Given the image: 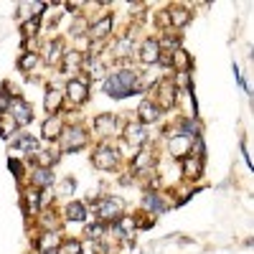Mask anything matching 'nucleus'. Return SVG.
<instances>
[{
	"mask_svg": "<svg viewBox=\"0 0 254 254\" xmlns=\"http://www.w3.org/2000/svg\"><path fill=\"white\" fill-rule=\"evenodd\" d=\"M110 231H107V226L104 224H99V221H94V219H89L87 224H84V239H89L92 244H97V242H102L104 237H107Z\"/></svg>",
	"mask_w": 254,
	"mask_h": 254,
	"instance_id": "29",
	"label": "nucleus"
},
{
	"mask_svg": "<svg viewBox=\"0 0 254 254\" xmlns=\"http://www.w3.org/2000/svg\"><path fill=\"white\" fill-rule=\"evenodd\" d=\"M54 163H59V153H54V150H38L31 155L33 168H51L54 171Z\"/></svg>",
	"mask_w": 254,
	"mask_h": 254,
	"instance_id": "30",
	"label": "nucleus"
},
{
	"mask_svg": "<svg viewBox=\"0 0 254 254\" xmlns=\"http://www.w3.org/2000/svg\"><path fill=\"white\" fill-rule=\"evenodd\" d=\"M8 171L15 176V181H23L26 178V171H23V163L18 158H8Z\"/></svg>",
	"mask_w": 254,
	"mask_h": 254,
	"instance_id": "37",
	"label": "nucleus"
},
{
	"mask_svg": "<svg viewBox=\"0 0 254 254\" xmlns=\"http://www.w3.org/2000/svg\"><path fill=\"white\" fill-rule=\"evenodd\" d=\"M61 130H64V120L59 115H51V117L44 120V125H41V137H44L46 142H56Z\"/></svg>",
	"mask_w": 254,
	"mask_h": 254,
	"instance_id": "23",
	"label": "nucleus"
},
{
	"mask_svg": "<svg viewBox=\"0 0 254 254\" xmlns=\"http://www.w3.org/2000/svg\"><path fill=\"white\" fill-rule=\"evenodd\" d=\"M61 234L59 231H41V234L36 237V242H33V247L38 249V254H46V252H59V247H61Z\"/></svg>",
	"mask_w": 254,
	"mask_h": 254,
	"instance_id": "22",
	"label": "nucleus"
},
{
	"mask_svg": "<svg viewBox=\"0 0 254 254\" xmlns=\"http://www.w3.org/2000/svg\"><path fill=\"white\" fill-rule=\"evenodd\" d=\"M171 66H173L178 74H188V71H190V66H193V59H190L183 49H178V51H173V54H171Z\"/></svg>",
	"mask_w": 254,
	"mask_h": 254,
	"instance_id": "31",
	"label": "nucleus"
},
{
	"mask_svg": "<svg viewBox=\"0 0 254 254\" xmlns=\"http://www.w3.org/2000/svg\"><path fill=\"white\" fill-rule=\"evenodd\" d=\"M44 107L49 115H59V110L64 107V89L59 87H46V97H44Z\"/></svg>",
	"mask_w": 254,
	"mask_h": 254,
	"instance_id": "25",
	"label": "nucleus"
},
{
	"mask_svg": "<svg viewBox=\"0 0 254 254\" xmlns=\"http://www.w3.org/2000/svg\"><path fill=\"white\" fill-rule=\"evenodd\" d=\"M168 20H171V31L186 28L190 23V10L183 8V5H171L168 8Z\"/></svg>",
	"mask_w": 254,
	"mask_h": 254,
	"instance_id": "26",
	"label": "nucleus"
},
{
	"mask_svg": "<svg viewBox=\"0 0 254 254\" xmlns=\"http://www.w3.org/2000/svg\"><path fill=\"white\" fill-rule=\"evenodd\" d=\"M112 28H115V15H112V13H102V15H97L94 20H89V31H87L89 44L102 46L104 41L112 36Z\"/></svg>",
	"mask_w": 254,
	"mask_h": 254,
	"instance_id": "7",
	"label": "nucleus"
},
{
	"mask_svg": "<svg viewBox=\"0 0 254 254\" xmlns=\"http://www.w3.org/2000/svg\"><path fill=\"white\" fill-rule=\"evenodd\" d=\"M107 231H112V234H115L117 239H122V242H130V239L137 234V224H135L132 216L122 214L117 221H112V224L107 226Z\"/></svg>",
	"mask_w": 254,
	"mask_h": 254,
	"instance_id": "16",
	"label": "nucleus"
},
{
	"mask_svg": "<svg viewBox=\"0 0 254 254\" xmlns=\"http://www.w3.org/2000/svg\"><path fill=\"white\" fill-rule=\"evenodd\" d=\"M160 115H163V112H160V110H158V107H155V104H153L150 99H147V97L137 104V112H135V117H137V122H140L142 127L155 125V122L160 120Z\"/></svg>",
	"mask_w": 254,
	"mask_h": 254,
	"instance_id": "20",
	"label": "nucleus"
},
{
	"mask_svg": "<svg viewBox=\"0 0 254 254\" xmlns=\"http://www.w3.org/2000/svg\"><path fill=\"white\" fill-rule=\"evenodd\" d=\"M15 132H18L15 120H13L8 112H5V115H0V137H3V140H10Z\"/></svg>",
	"mask_w": 254,
	"mask_h": 254,
	"instance_id": "34",
	"label": "nucleus"
},
{
	"mask_svg": "<svg viewBox=\"0 0 254 254\" xmlns=\"http://www.w3.org/2000/svg\"><path fill=\"white\" fill-rule=\"evenodd\" d=\"M38 64H41V56H38L36 51H26L23 56L18 59V69L23 71V74H28V71H33V69L38 66Z\"/></svg>",
	"mask_w": 254,
	"mask_h": 254,
	"instance_id": "33",
	"label": "nucleus"
},
{
	"mask_svg": "<svg viewBox=\"0 0 254 254\" xmlns=\"http://www.w3.org/2000/svg\"><path fill=\"white\" fill-rule=\"evenodd\" d=\"M74 188H76V181L74 178H64L61 186H56V196H64V198H71L74 193Z\"/></svg>",
	"mask_w": 254,
	"mask_h": 254,
	"instance_id": "36",
	"label": "nucleus"
},
{
	"mask_svg": "<svg viewBox=\"0 0 254 254\" xmlns=\"http://www.w3.org/2000/svg\"><path fill=\"white\" fill-rule=\"evenodd\" d=\"M81 252H84V244H81V239H74V237L64 239L59 247V254H81Z\"/></svg>",
	"mask_w": 254,
	"mask_h": 254,
	"instance_id": "35",
	"label": "nucleus"
},
{
	"mask_svg": "<svg viewBox=\"0 0 254 254\" xmlns=\"http://www.w3.org/2000/svg\"><path fill=\"white\" fill-rule=\"evenodd\" d=\"M61 216H64V221H66V224H87L89 221V206L84 203V201L71 198L66 206H64Z\"/></svg>",
	"mask_w": 254,
	"mask_h": 254,
	"instance_id": "14",
	"label": "nucleus"
},
{
	"mask_svg": "<svg viewBox=\"0 0 254 254\" xmlns=\"http://www.w3.org/2000/svg\"><path fill=\"white\" fill-rule=\"evenodd\" d=\"M92 165L97 168V171L115 173V171L122 168V150L115 147L112 142H99L92 150Z\"/></svg>",
	"mask_w": 254,
	"mask_h": 254,
	"instance_id": "3",
	"label": "nucleus"
},
{
	"mask_svg": "<svg viewBox=\"0 0 254 254\" xmlns=\"http://www.w3.org/2000/svg\"><path fill=\"white\" fill-rule=\"evenodd\" d=\"M38 28H41V15H33V18L23 20V23H20V36H23V41H33Z\"/></svg>",
	"mask_w": 254,
	"mask_h": 254,
	"instance_id": "32",
	"label": "nucleus"
},
{
	"mask_svg": "<svg viewBox=\"0 0 254 254\" xmlns=\"http://www.w3.org/2000/svg\"><path fill=\"white\" fill-rule=\"evenodd\" d=\"M92 206H94V221H99L104 226H110L112 221H117L122 216V211H125V203L117 196H99Z\"/></svg>",
	"mask_w": 254,
	"mask_h": 254,
	"instance_id": "6",
	"label": "nucleus"
},
{
	"mask_svg": "<svg viewBox=\"0 0 254 254\" xmlns=\"http://www.w3.org/2000/svg\"><path fill=\"white\" fill-rule=\"evenodd\" d=\"M13 150H15L18 155H28V158H31L33 153L41 150V142H38L36 135H18L15 142H13Z\"/></svg>",
	"mask_w": 254,
	"mask_h": 254,
	"instance_id": "24",
	"label": "nucleus"
},
{
	"mask_svg": "<svg viewBox=\"0 0 254 254\" xmlns=\"http://www.w3.org/2000/svg\"><path fill=\"white\" fill-rule=\"evenodd\" d=\"M130 168H132L135 176H150L155 171V147L150 142H147L145 147H140V150L135 153V158H132V163H130Z\"/></svg>",
	"mask_w": 254,
	"mask_h": 254,
	"instance_id": "10",
	"label": "nucleus"
},
{
	"mask_svg": "<svg viewBox=\"0 0 254 254\" xmlns=\"http://www.w3.org/2000/svg\"><path fill=\"white\" fill-rule=\"evenodd\" d=\"M178 97H181V89L176 87V81L173 79H160V81L153 84V92L147 99H150L160 112H168L178 104Z\"/></svg>",
	"mask_w": 254,
	"mask_h": 254,
	"instance_id": "4",
	"label": "nucleus"
},
{
	"mask_svg": "<svg viewBox=\"0 0 254 254\" xmlns=\"http://www.w3.org/2000/svg\"><path fill=\"white\" fill-rule=\"evenodd\" d=\"M168 153H171L176 160L186 158L193 153V137H188V135H181V132H173L171 137H168Z\"/></svg>",
	"mask_w": 254,
	"mask_h": 254,
	"instance_id": "15",
	"label": "nucleus"
},
{
	"mask_svg": "<svg viewBox=\"0 0 254 254\" xmlns=\"http://www.w3.org/2000/svg\"><path fill=\"white\" fill-rule=\"evenodd\" d=\"M23 211H26V216H38V211H41V190H36L31 186L23 190Z\"/></svg>",
	"mask_w": 254,
	"mask_h": 254,
	"instance_id": "28",
	"label": "nucleus"
},
{
	"mask_svg": "<svg viewBox=\"0 0 254 254\" xmlns=\"http://www.w3.org/2000/svg\"><path fill=\"white\" fill-rule=\"evenodd\" d=\"M104 92L112 99L135 97L137 92H142V74H137L130 66H117V69L107 71V76H104Z\"/></svg>",
	"mask_w": 254,
	"mask_h": 254,
	"instance_id": "1",
	"label": "nucleus"
},
{
	"mask_svg": "<svg viewBox=\"0 0 254 254\" xmlns=\"http://www.w3.org/2000/svg\"><path fill=\"white\" fill-rule=\"evenodd\" d=\"M160 44H158V38L155 36H147V38H142V44L137 46V51H135V59L142 64V66H155L158 64V59H160Z\"/></svg>",
	"mask_w": 254,
	"mask_h": 254,
	"instance_id": "11",
	"label": "nucleus"
},
{
	"mask_svg": "<svg viewBox=\"0 0 254 254\" xmlns=\"http://www.w3.org/2000/svg\"><path fill=\"white\" fill-rule=\"evenodd\" d=\"M120 137L125 140V145H130L135 153L140 150V147H145L147 142H150V137H147V127H142L137 120H127L125 127H122V135H120Z\"/></svg>",
	"mask_w": 254,
	"mask_h": 254,
	"instance_id": "9",
	"label": "nucleus"
},
{
	"mask_svg": "<svg viewBox=\"0 0 254 254\" xmlns=\"http://www.w3.org/2000/svg\"><path fill=\"white\" fill-rule=\"evenodd\" d=\"M64 99H69L74 107H79V104H84L89 99V79H87L84 71L66 81V87H64Z\"/></svg>",
	"mask_w": 254,
	"mask_h": 254,
	"instance_id": "8",
	"label": "nucleus"
},
{
	"mask_svg": "<svg viewBox=\"0 0 254 254\" xmlns=\"http://www.w3.org/2000/svg\"><path fill=\"white\" fill-rule=\"evenodd\" d=\"M64 54H66V49H64V41H61V38H49L46 46H44V51H41L38 56H44V61L49 64V66H59L61 59H64Z\"/></svg>",
	"mask_w": 254,
	"mask_h": 254,
	"instance_id": "19",
	"label": "nucleus"
},
{
	"mask_svg": "<svg viewBox=\"0 0 254 254\" xmlns=\"http://www.w3.org/2000/svg\"><path fill=\"white\" fill-rule=\"evenodd\" d=\"M173 203L168 201L160 190H145V196H142V211L147 216H160V214H165L168 208H171Z\"/></svg>",
	"mask_w": 254,
	"mask_h": 254,
	"instance_id": "12",
	"label": "nucleus"
},
{
	"mask_svg": "<svg viewBox=\"0 0 254 254\" xmlns=\"http://www.w3.org/2000/svg\"><path fill=\"white\" fill-rule=\"evenodd\" d=\"M125 122H127L125 115H97L92 120V130H94V135H97L99 142H107V140L122 135Z\"/></svg>",
	"mask_w": 254,
	"mask_h": 254,
	"instance_id": "5",
	"label": "nucleus"
},
{
	"mask_svg": "<svg viewBox=\"0 0 254 254\" xmlns=\"http://www.w3.org/2000/svg\"><path fill=\"white\" fill-rule=\"evenodd\" d=\"M36 219H38V224H41V231H59V226H61L59 211H54L51 206H49V208H41Z\"/></svg>",
	"mask_w": 254,
	"mask_h": 254,
	"instance_id": "27",
	"label": "nucleus"
},
{
	"mask_svg": "<svg viewBox=\"0 0 254 254\" xmlns=\"http://www.w3.org/2000/svg\"><path fill=\"white\" fill-rule=\"evenodd\" d=\"M46 254H59V252H46Z\"/></svg>",
	"mask_w": 254,
	"mask_h": 254,
	"instance_id": "38",
	"label": "nucleus"
},
{
	"mask_svg": "<svg viewBox=\"0 0 254 254\" xmlns=\"http://www.w3.org/2000/svg\"><path fill=\"white\" fill-rule=\"evenodd\" d=\"M28 178H31V188H36V190H46L56 183V176L51 168H31Z\"/></svg>",
	"mask_w": 254,
	"mask_h": 254,
	"instance_id": "21",
	"label": "nucleus"
},
{
	"mask_svg": "<svg viewBox=\"0 0 254 254\" xmlns=\"http://www.w3.org/2000/svg\"><path fill=\"white\" fill-rule=\"evenodd\" d=\"M8 115L15 120V125L18 127H26V125H31L33 122V107L23 99V97H13L10 99V104H8Z\"/></svg>",
	"mask_w": 254,
	"mask_h": 254,
	"instance_id": "13",
	"label": "nucleus"
},
{
	"mask_svg": "<svg viewBox=\"0 0 254 254\" xmlns=\"http://www.w3.org/2000/svg\"><path fill=\"white\" fill-rule=\"evenodd\" d=\"M59 66H61V71L66 74L69 79H74V76L81 74V69H84V51H66Z\"/></svg>",
	"mask_w": 254,
	"mask_h": 254,
	"instance_id": "18",
	"label": "nucleus"
},
{
	"mask_svg": "<svg viewBox=\"0 0 254 254\" xmlns=\"http://www.w3.org/2000/svg\"><path fill=\"white\" fill-rule=\"evenodd\" d=\"M201 173H203V158H198V155H186L183 160H181V176H183V181H190V183H196L198 178H201Z\"/></svg>",
	"mask_w": 254,
	"mask_h": 254,
	"instance_id": "17",
	"label": "nucleus"
},
{
	"mask_svg": "<svg viewBox=\"0 0 254 254\" xmlns=\"http://www.w3.org/2000/svg\"><path fill=\"white\" fill-rule=\"evenodd\" d=\"M59 153L69 155V153H79L89 145V132L84 125H64V130L59 135Z\"/></svg>",
	"mask_w": 254,
	"mask_h": 254,
	"instance_id": "2",
	"label": "nucleus"
}]
</instances>
